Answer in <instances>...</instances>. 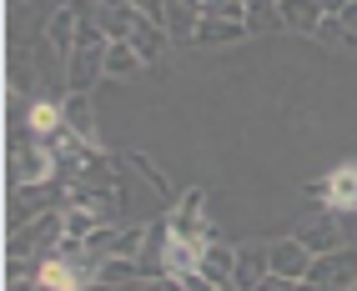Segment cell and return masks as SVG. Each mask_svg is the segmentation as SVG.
<instances>
[{
  "label": "cell",
  "mask_w": 357,
  "mask_h": 291,
  "mask_svg": "<svg viewBox=\"0 0 357 291\" xmlns=\"http://www.w3.org/2000/svg\"><path fill=\"white\" fill-rule=\"evenodd\" d=\"M106 31L96 26V20H81V36H76V51H70V61H66V91H86L91 95V86H96L101 76H106Z\"/></svg>",
  "instance_id": "6da1fadb"
},
{
  "label": "cell",
  "mask_w": 357,
  "mask_h": 291,
  "mask_svg": "<svg viewBox=\"0 0 357 291\" xmlns=\"http://www.w3.org/2000/svg\"><path fill=\"white\" fill-rule=\"evenodd\" d=\"M56 206H66V181L61 176L56 181H36V186H15V196L6 206V221H10V231H20V226H31L36 216L56 211Z\"/></svg>",
  "instance_id": "7a4b0ae2"
},
{
  "label": "cell",
  "mask_w": 357,
  "mask_h": 291,
  "mask_svg": "<svg viewBox=\"0 0 357 291\" xmlns=\"http://www.w3.org/2000/svg\"><path fill=\"white\" fill-rule=\"evenodd\" d=\"M292 236L302 241L312 256H327V251H342L347 246V226H342V211H312V216H302V221L292 226Z\"/></svg>",
  "instance_id": "3957f363"
},
{
  "label": "cell",
  "mask_w": 357,
  "mask_h": 291,
  "mask_svg": "<svg viewBox=\"0 0 357 291\" xmlns=\"http://www.w3.org/2000/svg\"><path fill=\"white\" fill-rule=\"evenodd\" d=\"M202 191H186V196H176V206L166 211V221H172V231L176 236H186V241H197V246H206V241H217V226H211V216L202 211Z\"/></svg>",
  "instance_id": "277c9868"
},
{
  "label": "cell",
  "mask_w": 357,
  "mask_h": 291,
  "mask_svg": "<svg viewBox=\"0 0 357 291\" xmlns=\"http://www.w3.org/2000/svg\"><path fill=\"white\" fill-rule=\"evenodd\" d=\"M307 281H317L322 291H352V281H357V246L312 256V272H307Z\"/></svg>",
  "instance_id": "5b68a950"
},
{
  "label": "cell",
  "mask_w": 357,
  "mask_h": 291,
  "mask_svg": "<svg viewBox=\"0 0 357 291\" xmlns=\"http://www.w3.org/2000/svg\"><path fill=\"white\" fill-rule=\"evenodd\" d=\"M31 286H36V291H81V286H91V281H86L66 256H45V261H36Z\"/></svg>",
  "instance_id": "8992f818"
},
{
  "label": "cell",
  "mask_w": 357,
  "mask_h": 291,
  "mask_svg": "<svg viewBox=\"0 0 357 291\" xmlns=\"http://www.w3.org/2000/svg\"><path fill=\"white\" fill-rule=\"evenodd\" d=\"M61 120H66V131H76L81 141L96 146V106H91V95H86V91H66Z\"/></svg>",
  "instance_id": "52a82bcc"
},
{
  "label": "cell",
  "mask_w": 357,
  "mask_h": 291,
  "mask_svg": "<svg viewBox=\"0 0 357 291\" xmlns=\"http://www.w3.org/2000/svg\"><path fill=\"white\" fill-rule=\"evenodd\" d=\"M272 272L277 276H292V281H307V272H312V251H307L297 236L272 241Z\"/></svg>",
  "instance_id": "ba28073f"
},
{
  "label": "cell",
  "mask_w": 357,
  "mask_h": 291,
  "mask_svg": "<svg viewBox=\"0 0 357 291\" xmlns=\"http://www.w3.org/2000/svg\"><path fill=\"white\" fill-rule=\"evenodd\" d=\"M267 272H272V241H267V246L236 251V272H231V281L242 286V291H257L261 281H267Z\"/></svg>",
  "instance_id": "9c48e42d"
},
{
  "label": "cell",
  "mask_w": 357,
  "mask_h": 291,
  "mask_svg": "<svg viewBox=\"0 0 357 291\" xmlns=\"http://www.w3.org/2000/svg\"><path fill=\"white\" fill-rule=\"evenodd\" d=\"M76 36H81V10L76 6H61L51 15V31H45V40H51V51L61 56V65L70 61V51H76Z\"/></svg>",
  "instance_id": "30bf717a"
},
{
  "label": "cell",
  "mask_w": 357,
  "mask_h": 291,
  "mask_svg": "<svg viewBox=\"0 0 357 291\" xmlns=\"http://www.w3.org/2000/svg\"><path fill=\"white\" fill-rule=\"evenodd\" d=\"M166 241H172V221H156L151 231H146V246H141V256H136V266H141V276H166Z\"/></svg>",
  "instance_id": "8fae6325"
},
{
  "label": "cell",
  "mask_w": 357,
  "mask_h": 291,
  "mask_svg": "<svg viewBox=\"0 0 357 291\" xmlns=\"http://www.w3.org/2000/svg\"><path fill=\"white\" fill-rule=\"evenodd\" d=\"M277 6H282V26L297 31V36H317V26L327 20V10L317 0H277Z\"/></svg>",
  "instance_id": "7c38bea8"
},
{
  "label": "cell",
  "mask_w": 357,
  "mask_h": 291,
  "mask_svg": "<svg viewBox=\"0 0 357 291\" xmlns=\"http://www.w3.org/2000/svg\"><path fill=\"white\" fill-rule=\"evenodd\" d=\"M197 272H206L211 281H231V272H236V246H227V241L217 236V241H206V246H202V266H197Z\"/></svg>",
  "instance_id": "4fadbf2b"
},
{
  "label": "cell",
  "mask_w": 357,
  "mask_h": 291,
  "mask_svg": "<svg viewBox=\"0 0 357 291\" xmlns=\"http://www.w3.org/2000/svg\"><path fill=\"white\" fill-rule=\"evenodd\" d=\"M327 201H332V211H357V161L337 166L327 176Z\"/></svg>",
  "instance_id": "5bb4252c"
},
{
  "label": "cell",
  "mask_w": 357,
  "mask_h": 291,
  "mask_svg": "<svg viewBox=\"0 0 357 291\" xmlns=\"http://www.w3.org/2000/svg\"><path fill=\"white\" fill-rule=\"evenodd\" d=\"M141 65H146V56H141L131 40H111V45H106V76H111V81H131Z\"/></svg>",
  "instance_id": "9a60e30c"
},
{
  "label": "cell",
  "mask_w": 357,
  "mask_h": 291,
  "mask_svg": "<svg viewBox=\"0 0 357 291\" xmlns=\"http://www.w3.org/2000/svg\"><path fill=\"white\" fill-rule=\"evenodd\" d=\"M247 36V20H222V15H202L197 26V45H227V40H242Z\"/></svg>",
  "instance_id": "2e32d148"
},
{
  "label": "cell",
  "mask_w": 357,
  "mask_h": 291,
  "mask_svg": "<svg viewBox=\"0 0 357 291\" xmlns=\"http://www.w3.org/2000/svg\"><path fill=\"white\" fill-rule=\"evenodd\" d=\"M166 40H172V36H166V26H161V20H151V15H141L136 31H131V45H136L146 61H156V56L166 51Z\"/></svg>",
  "instance_id": "e0dca14e"
},
{
  "label": "cell",
  "mask_w": 357,
  "mask_h": 291,
  "mask_svg": "<svg viewBox=\"0 0 357 291\" xmlns=\"http://www.w3.org/2000/svg\"><path fill=\"white\" fill-rule=\"evenodd\" d=\"M312 40H322V45H332V51H352V56H357V36H352V31L342 26V20H337V15H327V20H322V26H317V36H312Z\"/></svg>",
  "instance_id": "ac0fdd59"
},
{
  "label": "cell",
  "mask_w": 357,
  "mask_h": 291,
  "mask_svg": "<svg viewBox=\"0 0 357 291\" xmlns=\"http://www.w3.org/2000/svg\"><path fill=\"white\" fill-rule=\"evenodd\" d=\"M10 91L15 95H31L36 91V61H31V51H10Z\"/></svg>",
  "instance_id": "d6986e66"
},
{
  "label": "cell",
  "mask_w": 357,
  "mask_h": 291,
  "mask_svg": "<svg viewBox=\"0 0 357 291\" xmlns=\"http://www.w3.org/2000/svg\"><path fill=\"white\" fill-rule=\"evenodd\" d=\"M61 216H66V236H76V241H86L91 231L101 226V216L91 211V206H66Z\"/></svg>",
  "instance_id": "ffe728a7"
},
{
  "label": "cell",
  "mask_w": 357,
  "mask_h": 291,
  "mask_svg": "<svg viewBox=\"0 0 357 291\" xmlns=\"http://www.w3.org/2000/svg\"><path fill=\"white\" fill-rule=\"evenodd\" d=\"M126 161H131V171H136L141 181H146V186H156V191H161V196H166V201H172V206H176V191H172V181H166V176L156 171V166H151L146 156H136V151H131Z\"/></svg>",
  "instance_id": "44dd1931"
},
{
  "label": "cell",
  "mask_w": 357,
  "mask_h": 291,
  "mask_svg": "<svg viewBox=\"0 0 357 291\" xmlns=\"http://www.w3.org/2000/svg\"><path fill=\"white\" fill-rule=\"evenodd\" d=\"M257 291H297V281H292V276H277V272H267V281H261Z\"/></svg>",
  "instance_id": "7402d4cb"
},
{
  "label": "cell",
  "mask_w": 357,
  "mask_h": 291,
  "mask_svg": "<svg viewBox=\"0 0 357 291\" xmlns=\"http://www.w3.org/2000/svg\"><path fill=\"white\" fill-rule=\"evenodd\" d=\"M131 6L141 15H151V20H166V0H131Z\"/></svg>",
  "instance_id": "603a6c76"
},
{
  "label": "cell",
  "mask_w": 357,
  "mask_h": 291,
  "mask_svg": "<svg viewBox=\"0 0 357 291\" xmlns=\"http://www.w3.org/2000/svg\"><path fill=\"white\" fill-rule=\"evenodd\" d=\"M337 20H342V26H347V31L357 36V0H347V6H342V15H337Z\"/></svg>",
  "instance_id": "cb8c5ba5"
},
{
  "label": "cell",
  "mask_w": 357,
  "mask_h": 291,
  "mask_svg": "<svg viewBox=\"0 0 357 291\" xmlns=\"http://www.w3.org/2000/svg\"><path fill=\"white\" fill-rule=\"evenodd\" d=\"M317 6H322L327 15H342V6H347V0H317Z\"/></svg>",
  "instance_id": "d4e9b609"
},
{
  "label": "cell",
  "mask_w": 357,
  "mask_h": 291,
  "mask_svg": "<svg viewBox=\"0 0 357 291\" xmlns=\"http://www.w3.org/2000/svg\"><path fill=\"white\" fill-rule=\"evenodd\" d=\"M141 291H172V281H166V276H156L151 286H141Z\"/></svg>",
  "instance_id": "484cf974"
},
{
  "label": "cell",
  "mask_w": 357,
  "mask_h": 291,
  "mask_svg": "<svg viewBox=\"0 0 357 291\" xmlns=\"http://www.w3.org/2000/svg\"><path fill=\"white\" fill-rule=\"evenodd\" d=\"M56 6H70V0H56Z\"/></svg>",
  "instance_id": "4316f807"
},
{
  "label": "cell",
  "mask_w": 357,
  "mask_h": 291,
  "mask_svg": "<svg viewBox=\"0 0 357 291\" xmlns=\"http://www.w3.org/2000/svg\"><path fill=\"white\" fill-rule=\"evenodd\" d=\"M352 291H357V281H352Z\"/></svg>",
  "instance_id": "83f0119b"
}]
</instances>
